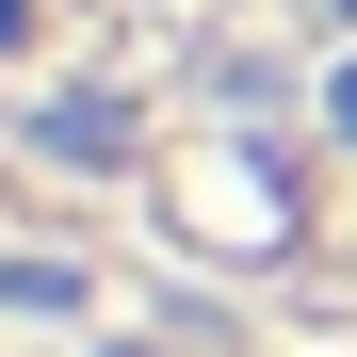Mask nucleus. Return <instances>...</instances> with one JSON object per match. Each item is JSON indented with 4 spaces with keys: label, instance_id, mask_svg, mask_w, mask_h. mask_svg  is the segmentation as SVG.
Listing matches in <instances>:
<instances>
[{
    "label": "nucleus",
    "instance_id": "obj_1",
    "mask_svg": "<svg viewBox=\"0 0 357 357\" xmlns=\"http://www.w3.org/2000/svg\"><path fill=\"white\" fill-rule=\"evenodd\" d=\"M0 357H357V0H0Z\"/></svg>",
    "mask_w": 357,
    "mask_h": 357
}]
</instances>
